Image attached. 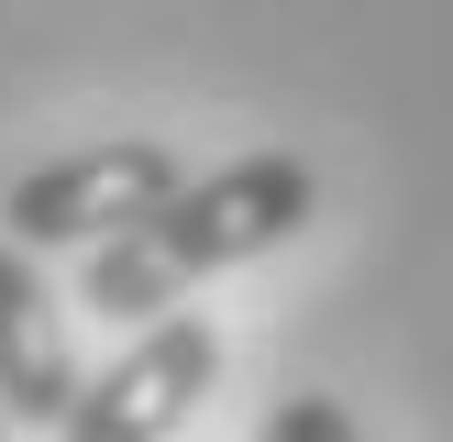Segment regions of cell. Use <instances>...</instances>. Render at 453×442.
Listing matches in <instances>:
<instances>
[{"instance_id": "1", "label": "cell", "mask_w": 453, "mask_h": 442, "mask_svg": "<svg viewBox=\"0 0 453 442\" xmlns=\"http://www.w3.org/2000/svg\"><path fill=\"white\" fill-rule=\"evenodd\" d=\"M310 199H321V177H310L299 155H233V166L188 177L155 221H133L122 243H100V255H88V277H78V309H111V321H166L199 277H221V265L288 243V232L310 221Z\"/></svg>"}, {"instance_id": "2", "label": "cell", "mask_w": 453, "mask_h": 442, "mask_svg": "<svg viewBox=\"0 0 453 442\" xmlns=\"http://www.w3.org/2000/svg\"><path fill=\"white\" fill-rule=\"evenodd\" d=\"M177 188H188V166H177L155 133H111V144H78V155H56V166H34L0 199V221H12L22 255H44V243H88V255H100L133 221H155Z\"/></svg>"}, {"instance_id": "3", "label": "cell", "mask_w": 453, "mask_h": 442, "mask_svg": "<svg viewBox=\"0 0 453 442\" xmlns=\"http://www.w3.org/2000/svg\"><path fill=\"white\" fill-rule=\"evenodd\" d=\"M221 376V332L199 309H166L155 332H133L100 376H78V409H66L56 442H166L177 420L211 398Z\"/></svg>"}, {"instance_id": "4", "label": "cell", "mask_w": 453, "mask_h": 442, "mask_svg": "<svg viewBox=\"0 0 453 442\" xmlns=\"http://www.w3.org/2000/svg\"><path fill=\"white\" fill-rule=\"evenodd\" d=\"M66 409H78V343H66V309L44 299L34 255L0 243V420L66 431Z\"/></svg>"}, {"instance_id": "5", "label": "cell", "mask_w": 453, "mask_h": 442, "mask_svg": "<svg viewBox=\"0 0 453 442\" xmlns=\"http://www.w3.org/2000/svg\"><path fill=\"white\" fill-rule=\"evenodd\" d=\"M265 442H365V431H354V409H343V398L299 387V398H277V431H265Z\"/></svg>"}, {"instance_id": "6", "label": "cell", "mask_w": 453, "mask_h": 442, "mask_svg": "<svg viewBox=\"0 0 453 442\" xmlns=\"http://www.w3.org/2000/svg\"><path fill=\"white\" fill-rule=\"evenodd\" d=\"M0 442H12V431H0Z\"/></svg>"}]
</instances>
